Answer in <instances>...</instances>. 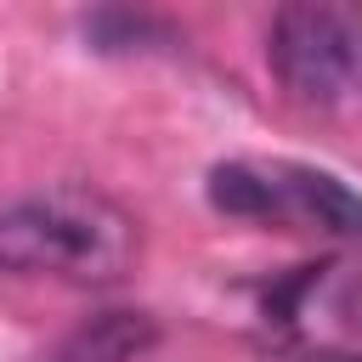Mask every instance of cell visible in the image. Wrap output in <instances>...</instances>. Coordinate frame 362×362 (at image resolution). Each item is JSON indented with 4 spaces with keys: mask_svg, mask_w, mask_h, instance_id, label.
I'll return each instance as SVG.
<instances>
[{
    "mask_svg": "<svg viewBox=\"0 0 362 362\" xmlns=\"http://www.w3.org/2000/svg\"><path fill=\"white\" fill-rule=\"evenodd\" d=\"M153 339H158V322L147 311H96L90 322H79L62 339L57 362H130Z\"/></svg>",
    "mask_w": 362,
    "mask_h": 362,
    "instance_id": "cell-4",
    "label": "cell"
},
{
    "mask_svg": "<svg viewBox=\"0 0 362 362\" xmlns=\"http://www.w3.org/2000/svg\"><path fill=\"white\" fill-rule=\"evenodd\" d=\"M209 204L249 221H277V192L266 164H215L209 170Z\"/></svg>",
    "mask_w": 362,
    "mask_h": 362,
    "instance_id": "cell-5",
    "label": "cell"
},
{
    "mask_svg": "<svg viewBox=\"0 0 362 362\" xmlns=\"http://www.w3.org/2000/svg\"><path fill=\"white\" fill-rule=\"evenodd\" d=\"M136 260H141L136 215L90 187H51L0 204V272L102 288L130 277Z\"/></svg>",
    "mask_w": 362,
    "mask_h": 362,
    "instance_id": "cell-1",
    "label": "cell"
},
{
    "mask_svg": "<svg viewBox=\"0 0 362 362\" xmlns=\"http://www.w3.org/2000/svg\"><path fill=\"white\" fill-rule=\"evenodd\" d=\"M272 192H277V221L362 238V198L345 181H334L322 170H305V164H272Z\"/></svg>",
    "mask_w": 362,
    "mask_h": 362,
    "instance_id": "cell-3",
    "label": "cell"
},
{
    "mask_svg": "<svg viewBox=\"0 0 362 362\" xmlns=\"http://www.w3.org/2000/svg\"><path fill=\"white\" fill-rule=\"evenodd\" d=\"M266 62L288 102L311 113L362 107V6L356 0H288L266 28Z\"/></svg>",
    "mask_w": 362,
    "mask_h": 362,
    "instance_id": "cell-2",
    "label": "cell"
},
{
    "mask_svg": "<svg viewBox=\"0 0 362 362\" xmlns=\"http://www.w3.org/2000/svg\"><path fill=\"white\" fill-rule=\"evenodd\" d=\"M317 362H356V356H317Z\"/></svg>",
    "mask_w": 362,
    "mask_h": 362,
    "instance_id": "cell-6",
    "label": "cell"
}]
</instances>
